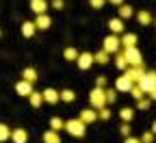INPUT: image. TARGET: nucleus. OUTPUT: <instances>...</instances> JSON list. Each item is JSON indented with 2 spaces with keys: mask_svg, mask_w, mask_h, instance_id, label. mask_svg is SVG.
<instances>
[{
  "mask_svg": "<svg viewBox=\"0 0 156 143\" xmlns=\"http://www.w3.org/2000/svg\"><path fill=\"white\" fill-rule=\"evenodd\" d=\"M63 128L72 134V137H76V139H83L85 137V132H87V126L83 124L78 117H74V119H67L65 124H63Z\"/></svg>",
  "mask_w": 156,
  "mask_h": 143,
  "instance_id": "nucleus-1",
  "label": "nucleus"
},
{
  "mask_svg": "<svg viewBox=\"0 0 156 143\" xmlns=\"http://www.w3.org/2000/svg\"><path fill=\"white\" fill-rule=\"evenodd\" d=\"M124 59H126V63H128V67H139V65H143V54H141V50L139 48H124Z\"/></svg>",
  "mask_w": 156,
  "mask_h": 143,
  "instance_id": "nucleus-2",
  "label": "nucleus"
},
{
  "mask_svg": "<svg viewBox=\"0 0 156 143\" xmlns=\"http://www.w3.org/2000/svg\"><path fill=\"white\" fill-rule=\"evenodd\" d=\"M136 87H139L145 95L150 93V91H154L156 89V70H152V72H145L143 74V78L136 83Z\"/></svg>",
  "mask_w": 156,
  "mask_h": 143,
  "instance_id": "nucleus-3",
  "label": "nucleus"
},
{
  "mask_svg": "<svg viewBox=\"0 0 156 143\" xmlns=\"http://www.w3.org/2000/svg\"><path fill=\"white\" fill-rule=\"evenodd\" d=\"M89 102H91V109L93 111H100V109H104L106 106V98H104V89H93L91 93H89Z\"/></svg>",
  "mask_w": 156,
  "mask_h": 143,
  "instance_id": "nucleus-4",
  "label": "nucleus"
},
{
  "mask_svg": "<svg viewBox=\"0 0 156 143\" xmlns=\"http://www.w3.org/2000/svg\"><path fill=\"white\" fill-rule=\"evenodd\" d=\"M119 48H122V41H119V37H117V35H108V37H104L102 50H104L106 54H117V52H119Z\"/></svg>",
  "mask_w": 156,
  "mask_h": 143,
  "instance_id": "nucleus-5",
  "label": "nucleus"
},
{
  "mask_svg": "<svg viewBox=\"0 0 156 143\" xmlns=\"http://www.w3.org/2000/svg\"><path fill=\"white\" fill-rule=\"evenodd\" d=\"M147 70H145V65H139V67H128L126 72H124V76L130 80V83L132 85H136V83H139V80L143 78V74H145Z\"/></svg>",
  "mask_w": 156,
  "mask_h": 143,
  "instance_id": "nucleus-6",
  "label": "nucleus"
},
{
  "mask_svg": "<svg viewBox=\"0 0 156 143\" xmlns=\"http://www.w3.org/2000/svg\"><path fill=\"white\" fill-rule=\"evenodd\" d=\"M76 63H78V70L87 72V70L93 65V54H91V52H80V54H78V59H76Z\"/></svg>",
  "mask_w": 156,
  "mask_h": 143,
  "instance_id": "nucleus-7",
  "label": "nucleus"
},
{
  "mask_svg": "<svg viewBox=\"0 0 156 143\" xmlns=\"http://www.w3.org/2000/svg\"><path fill=\"white\" fill-rule=\"evenodd\" d=\"M78 119H80L85 126H89V124H93V121H98V111H93V109H85V111H80Z\"/></svg>",
  "mask_w": 156,
  "mask_h": 143,
  "instance_id": "nucleus-8",
  "label": "nucleus"
},
{
  "mask_svg": "<svg viewBox=\"0 0 156 143\" xmlns=\"http://www.w3.org/2000/svg\"><path fill=\"white\" fill-rule=\"evenodd\" d=\"M108 28H111V35H124V20H119V17H113V20H108Z\"/></svg>",
  "mask_w": 156,
  "mask_h": 143,
  "instance_id": "nucleus-9",
  "label": "nucleus"
},
{
  "mask_svg": "<svg viewBox=\"0 0 156 143\" xmlns=\"http://www.w3.org/2000/svg\"><path fill=\"white\" fill-rule=\"evenodd\" d=\"M11 141L13 143H28V130H24V128L11 130Z\"/></svg>",
  "mask_w": 156,
  "mask_h": 143,
  "instance_id": "nucleus-10",
  "label": "nucleus"
},
{
  "mask_svg": "<svg viewBox=\"0 0 156 143\" xmlns=\"http://www.w3.org/2000/svg\"><path fill=\"white\" fill-rule=\"evenodd\" d=\"M41 98H44L46 104H56V102H58V91L52 89V87H48V89L41 91Z\"/></svg>",
  "mask_w": 156,
  "mask_h": 143,
  "instance_id": "nucleus-11",
  "label": "nucleus"
},
{
  "mask_svg": "<svg viewBox=\"0 0 156 143\" xmlns=\"http://www.w3.org/2000/svg\"><path fill=\"white\" fill-rule=\"evenodd\" d=\"M15 93H17V95H22V98H28V95L33 93V85L26 83V80H20V83L15 85Z\"/></svg>",
  "mask_w": 156,
  "mask_h": 143,
  "instance_id": "nucleus-12",
  "label": "nucleus"
},
{
  "mask_svg": "<svg viewBox=\"0 0 156 143\" xmlns=\"http://www.w3.org/2000/svg\"><path fill=\"white\" fill-rule=\"evenodd\" d=\"M46 9H48V2H46V0H30V11H33L35 15H44Z\"/></svg>",
  "mask_w": 156,
  "mask_h": 143,
  "instance_id": "nucleus-13",
  "label": "nucleus"
},
{
  "mask_svg": "<svg viewBox=\"0 0 156 143\" xmlns=\"http://www.w3.org/2000/svg\"><path fill=\"white\" fill-rule=\"evenodd\" d=\"M119 41H122V46H124V48H134L139 39H136V35H134V33H124V35L119 37Z\"/></svg>",
  "mask_w": 156,
  "mask_h": 143,
  "instance_id": "nucleus-14",
  "label": "nucleus"
},
{
  "mask_svg": "<svg viewBox=\"0 0 156 143\" xmlns=\"http://www.w3.org/2000/svg\"><path fill=\"white\" fill-rule=\"evenodd\" d=\"M50 26H52V20H50V17H48L46 13H44V15H37V17H35V28H41V30H48Z\"/></svg>",
  "mask_w": 156,
  "mask_h": 143,
  "instance_id": "nucleus-15",
  "label": "nucleus"
},
{
  "mask_svg": "<svg viewBox=\"0 0 156 143\" xmlns=\"http://www.w3.org/2000/svg\"><path fill=\"white\" fill-rule=\"evenodd\" d=\"M130 87H132V83H130V80H128L124 74L115 80V91H130Z\"/></svg>",
  "mask_w": 156,
  "mask_h": 143,
  "instance_id": "nucleus-16",
  "label": "nucleus"
},
{
  "mask_svg": "<svg viewBox=\"0 0 156 143\" xmlns=\"http://www.w3.org/2000/svg\"><path fill=\"white\" fill-rule=\"evenodd\" d=\"M28 102H30V106H33V109H39V106L44 104V98H41V93H39V91L33 89V93L28 95Z\"/></svg>",
  "mask_w": 156,
  "mask_h": 143,
  "instance_id": "nucleus-17",
  "label": "nucleus"
},
{
  "mask_svg": "<svg viewBox=\"0 0 156 143\" xmlns=\"http://www.w3.org/2000/svg\"><path fill=\"white\" fill-rule=\"evenodd\" d=\"M111 61V54H106L104 50H98L95 54H93V63H100V65H106Z\"/></svg>",
  "mask_w": 156,
  "mask_h": 143,
  "instance_id": "nucleus-18",
  "label": "nucleus"
},
{
  "mask_svg": "<svg viewBox=\"0 0 156 143\" xmlns=\"http://www.w3.org/2000/svg\"><path fill=\"white\" fill-rule=\"evenodd\" d=\"M22 80H26V83H35V80H37V70L35 67H26L24 72H22Z\"/></svg>",
  "mask_w": 156,
  "mask_h": 143,
  "instance_id": "nucleus-19",
  "label": "nucleus"
},
{
  "mask_svg": "<svg viewBox=\"0 0 156 143\" xmlns=\"http://www.w3.org/2000/svg\"><path fill=\"white\" fill-rule=\"evenodd\" d=\"M41 139H44V143H61V137H58V132H54V130H46Z\"/></svg>",
  "mask_w": 156,
  "mask_h": 143,
  "instance_id": "nucleus-20",
  "label": "nucleus"
},
{
  "mask_svg": "<svg viewBox=\"0 0 156 143\" xmlns=\"http://www.w3.org/2000/svg\"><path fill=\"white\" fill-rule=\"evenodd\" d=\"M136 20H139L141 26H150V24H152V15H150V11H139V13H136Z\"/></svg>",
  "mask_w": 156,
  "mask_h": 143,
  "instance_id": "nucleus-21",
  "label": "nucleus"
},
{
  "mask_svg": "<svg viewBox=\"0 0 156 143\" xmlns=\"http://www.w3.org/2000/svg\"><path fill=\"white\" fill-rule=\"evenodd\" d=\"M35 30H37V28H35V22H24V24H22V35H24L26 39H30V37L35 35Z\"/></svg>",
  "mask_w": 156,
  "mask_h": 143,
  "instance_id": "nucleus-22",
  "label": "nucleus"
},
{
  "mask_svg": "<svg viewBox=\"0 0 156 143\" xmlns=\"http://www.w3.org/2000/svg\"><path fill=\"white\" fill-rule=\"evenodd\" d=\"M115 67L122 70V72L128 70V63H126V59H124V52H117V54H115Z\"/></svg>",
  "mask_w": 156,
  "mask_h": 143,
  "instance_id": "nucleus-23",
  "label": "nucleus"
},
{
  "mask_svg": "<svg viewBox=\"0 0 156 143\" xmlns=\"http://www.w3.org/2000/svg\"><path fill=\"white\" fill-rule=\"evenodd\" d=\"M58 100H63V102H74L76 100V93L72 91V89H63V91H58Z\"/></svg>",
  "mask_w": 156,
  "mask_h": 143,
  "instance_id": "nucleus-24",
  "label": "nucleus"
},
{
  "mask_svg": "<svg viewBox=\"0 0 156 143\" xmlns=\"http://www.w3.org/2000/svg\"><path fill=\"white\" fill-rule=\"evenodd\" d=\"M119 117L124 119V124H130V121H132V117H134V111H132L130 106H124V109L119 111Z\"/></svg>",
  "mask_w": 156,
  "mask_h": 143,
  "instance_id": "nucleus-25",
  "label": "nucleus"
},
{
  "mask_svg": "<svg viewBox=\"0 0 156 143\" xmlns=\"http://www.w3.org/2000/svg\"><path fill=\"white\" fill-rule=\"evenodd\" d=\"M11 139V128L7 124H0V143H5Z\"/></svg>",
  "mask_w": 156,
  "mask_h": 143,
  "instance_id": "nucleus-26",
  "label": "nucleus"
},
{
  "mask_svg": "<svg viewBox=\"0 0 156 143\" xmlns=\"http://www.w3.org/2000/svg\"><path fill=\"white\" fill-rule=\"evenodd\" d=\"M78 54H80V52H78L76 48H65V50H63V59H65V61H76Z\"/></svg>",
  "mask_w": 156,
  "mask_h": 143,
  "instance_id": "nucleus-27",
  "label": "nucleus"
},
{
  "mask_svg": "<svg viewBox=\"0 0 156 143\" xmlns=\"http://www.w3.org/2000/svg\"><path fill=\"white\" fill-rule=\"evenodd\" d=\"M132 17V7L130 5H122L119 7V20H128Z\"/></svg>",
  "mask_w": 156,
  "mask_h": 143,
  "instance_id": "nucleus-28",
  "label": "nucleus"
},
{
  "mask_svg": "<svg viewBox=\"0 0 156 143\" xmlns=\"http://www.w3.org/2000/svg\"><path fill=\"white\" fill-rule=\"evenodd\" d=\"M50 130H54V132L63 130V119H61V117H52V119H50Z\"/></svg>",
  "mask_w": 156,
  "mask_h": 143,
  "instance_id": "nucleus-29",
  "label": "nucleus"
},
{
  "mask_svg": "<svg viewBox=\"0 0 156 143\" xmlns=\"http://www.w3.org/2000/svg\"><path fill=\"white\" fill-rule=\"evenodd\" d=\"M128 93H130V95H132V98H134V100H136V102H139V100H141V98H145V93H143V91H141V89H139V87H136V85H132V87H130V91H128Z\"/></svg>",
  "mask_w": 156,
  "mask_h": 143,
  "instance_id": "nucleus-30",
  "label": "nucleus"
},
{
  "mask_svg": "<svg viewBox=\"0 0 156 143\" xmlns=\"http://www.w3.org/2000/svg\"><path fill=\"white\" fill-rule=\"evenodd\" d=\"M150 104H152V100H150L147 95H145V98H141L139 102H136V106H139L141 111H147V109H150Z\"/></svg>",
  "mask_w": 156,
  "mask_h": 143,
  "instance_id": "nucleus-31",
  "label": "nucleus"
},
{
  "mask_svg": "<svg viewBox=\"0 0 156 143\" xmlns=\"http://www.w3.org/2000/svg\"><path fill=\"white\" fill-rule=\"evenodd\" d=\"M104 98H106V104H113L115 102V89H104Z\"/></svg>",
  "mask_w": 156,
  "mask_h": 143,
  "instance_id": "nucleus-32",
  "label": "nucleus"
},
{
  "mask_svg": "<svg viewBox=\"0 0 156 143\" xmlns=\"http://www.w3.org/2000/svg\"><path fill=\"white\" fill-rule=\"evenodd\" d=\"M154 132L152 130H147V132H143V137H141V143H154Z\"/></svg>",
  "mask_w": 156,
  "mask_h": 143,
  "instance_id": "nucleus-33",
  "label": "nucleus"
},
{
  "mask_svg": "<svg viewBox=\"0 0 156 143\" xmlns=\"http://www.w3.org/2000/svg\"><path fill=\"white\" fill-rule=\"evenodd\" d=\"M95 87L98 89H106V76H98L95 78Z\"/></svg>",
  "mask_w": 156,
  "mask_h": 143,
  "instance_id": "nucleus-34",
  "label": "nucleus"
},
{
  "mask_svg": "<svg viewBox=\"0 0 156 143\" xmlns=\"http://www.w3.org/2000/svg\"><path fill=\"white\" fill-rule=\"evenodd\" d=\"M98 117L106 121V119H111V111H108V109L104 106V109H100V111H98Z\"/></svg>",
  "mask_w": 156,
  "mask_h": 143,
  "instance_id": "nucleus-35",
  "label": "nucleus"
},
{
  "mask_svg": "<svg viewBox=\"0 0 156 143\" xmlns=\"http://www.w3.org/2000/svg\"><path fill=\"white\" fill-rule=\"evenodd\" d=\"M89 5H91V9H102L106 5V0H89Z\"/></svg>",
  "mask_w": 156,
  "mask_h": 143,
  "instance_id": "nucleus-36",
  "label": "nucleus"
},
{
  "mask_svg": "<svg viewBox=\"0 0 156 143\" xmlns=\"http://www.w3.org/2000/svg\"><path fill=\"white\" fill-rule=\"evenodd\" d=\"M119 132H122L124 137H130V132H132V130H130V124H122V128H119Z\"/></svg>",
  "mask_w": 156,
  "mask_h": 143,
  "instance_id": "nucleus-37",
  "label": "nucleus"
},
{
  "mask_svg": "<svg viewBox=\"0 0 156 143\" xmlns=\"http://www.w3.org/2000/svg\"><path fill=\"white\" fill-rule=\"evenodd\" d=\"M52 9H63V0H52Z\"/></svg>",
  "mask_w": 156,
  "mask_h": 143,
  "instance_id": "nucleus-38",
  "label": "nucleus"
},
{
  "mask_svg": "<svg viewBox=\"0 0 156 143\" xmlns=\"http://www.w3.org/2000/svg\"><path fill=\"white\" fill-rule=\"evenodd\" d=\"M124 143H141V139H134V137H126Z\"/></svg>",
  "mask_w": 156,
  "mask_h": 143,
  "instance_id": "nucleus-39",
  "label": "nucleus"
},
{
  "mask_svg": "<svg viewBox=\"0 0 156 143\" xmlns=\"http://www.w3.org/2000/svg\"><path fill=\"white\" fill-rule=\"evenodd\" d=\"M147 98H150L152 102H156V89H154V91H150V93H147Z\"/></svg>",
  "mask_w": 156,
  "mask_h": 143,
  "instance_id": "nucleus-40",
  "label": "nucleus"
},
{
  "mask_svg": "<svg viewBox=\"0 0 156 143\" xmlns=\"http://www.w3.org/2000/svg\"><path fill=\"white\" fill-rule=\"evenodd\" d=\"M108 2H113L115 7H122V5H124V0H108Z\"/></svg>",
  "mask_w": 156,
  "mask_h": 143,
  "instance_id": "nucleus-41",
  "label": "nucleus"
},
{
  "mask_svg": "<svg viewBox=\"0 0 156 143\" xmlns=\"http://www.w3.org/2000/svg\"><path fill=\"white\" fill-rule=\"evenodd\" d=\"M152 132L156 134V121H154V124H152Z\"/></svg>",
  "mask_w": 156,
  "mask_h": 143,
  "instance_id": "nucleus-42",
  "label": "nucleus"
},
{
  "mask_svg": "<svg viewBox=\"0 0 156 143\" xmlns=\"http://www.w3.org/2000/svg\"><path fill=\"white\" fill-rule=\"evenodd\" d=\"M0 35H2V30H0Z\"/></svg>",
  "mask_w": 156,
  "mask_h": 143,
  "instance_id": "nucleus-43",
  "label": "nucleus"
},
{
  "mask_svg": "<svg viewBox=\"0 0 156 143\" xmlns=\"http://www.w3.org/2000/svg\"><path fill=\"white\" fill-rule=\"evenodd\" d=\"M154 24H156V20H154Z\"/></svg>",
  "mask_w": 156,
  "mask_h": 143,
  "instance_id": "nucleus-44",
  "label": "nucleus"
}]
</instances>
